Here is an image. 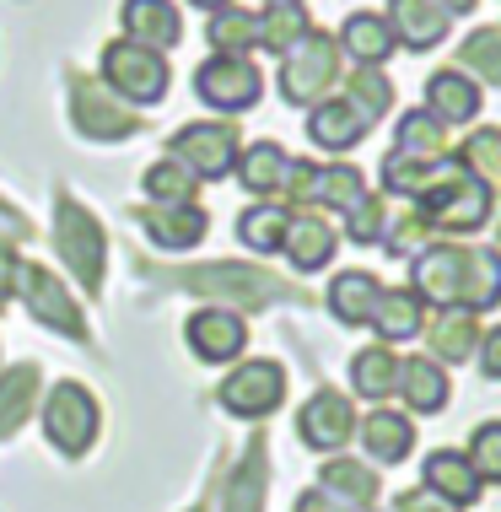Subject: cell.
Returning a JSON list of instances; mask_svg holds the SVG:
<instances>
[{"instance_id":"1","label":"cell","mask_w":501,"mask_h":512,"mask_svg":"<svg viewBox=\"0 0 501 512\" xmlns=\"http://www.w3.org/2000/svg\"><path fill=\"white\" fill-rule=\"evenodd\" d=\"M415 211H421V221L431 232H453L458 238V232H475L491 221L496 195H491V184H485L480 173H469L458 157H442V178L415 200Z\"/></svg>"},{"instance_id":"2","label":"cell","mask_w":501,"mask_h":512,"mask_svg":"<svg viewBox=\"0 0 501 512\" xmlns=\"http://www.w3.org/2000/svg\"><path fill=\"white\" fill-rule=\"evenodd\" d=\"M167 281L178 292H194V297H216L221 302H238V308H264V302H281V297H297V286L281 281V275L259 270V265H200V270H173Z\"/></svg>"},{"instance_id":"3","label":"cell","mask_w":501,"mask_h":512,"mask_svg":"<svg viewBox=\"0 0 501 512\" xmlns=\"http://www.w3.org/2000/svg\"><path fill=\"white\" fill-rule=\"evenodd\" d=\"M54 243H60L65 265L87 292L97 297L103 292V270H108V243H103V227L97 216L81 205L76 195H54Z\"/></svg>"},{"instance_id":"4","label":"cell","mask_w":501,"mask_h":512,"mask_svg":"<svg viewBox=\"0 0 501 512\" xmlns=\"http://www.w3.org/2000/svg\"><path fill=\"white\" fill-rule=\"evenodd\" d=\"M334 81H340V44H334L329 33H318V27H308L302 44H291L281 54V92H286V103H318Z\"/></svg>"},{"instance_id":"5","label":"cell","mask_w":501,"mask_h":512,"mask_svg":"<svg viewBox=\"0 0 501 512\" xmlns=\"http://www.w3.org/2000/svg\"><path fill=\"white\" fill-rule=\"evenodd\" d=\"M103 81L114 87V98H130V103H162L167 81V60L157 49L146 44H130V38H114V44L103 49Z\"/></svg>"},{"instance_id":"6","label":"cell","mask_w":501,"mask_h":512,"mask_svg":"<svg viewBox=\"0 0 501 512\" xmlns=\"http://www.w3.org/2000/svg\"><path fill=\"white\" fill-rule=\"evenodd\" d=\"M194 92L200 103H211L216 114H243L264 98V76L248 54H211V60L194 71Z\"/></svg>"},{"instance_id":"7","label":"cell","mask_w":501,"mask_h":512,"mask_svg":"<svg viewBox=\"0 0 501 512\" xmlns=\"http://www.w3.org/2000/svg\"><path fill=\"white\" fill-rule=\"evenodd\" d=\"M44 437L65 459H81L97 442V399L81 383H54V394L44 405Z\"/></svg>"},{"instance_id":"8","label":"cell","mask_w":501,"mask_h":512,"mask_svg":"<svg viewBox=\"0 0 501 512\" xmlns=\"http://www.w3.org/2000/svg\"><path fill=\"white\" fill-rule=\"evenodd\" d=\"M367 195V184H361L356 168H329V162H291V178H286V200L291 211H313V205H324V211H351V205Z\"/></svg>"},{"instance_id":"9","label":"cell","mask_w":501,"mask_h":512,"mask_svg":"<svg viewBox=\"0 0 501 512\" xmlns=\"http://www.w3.org/2000/svg\"><path fill=\"white\" fill-rule=\"evenodd\" d=\"M167 157H178L200 184L205 178H227L238 168V130H232V124H216V119L184 124V130L167 141Z\"/></svg>"},{"instance_id":"10","label":"cell","mask_w":501,"mask_h":512,"mask_svg":"<svg viewBox=\"0 0 501 512\" xmlns=\"http://www.w3.org/2000/svg\"><path fill=\"white\" fill-rule=\"evenodd\" d=\"M17 292L27 297V313H33L44 329H60L65 340H87V318H81L76 297L60 286V275H49L44 265L17 259Z\"/></svg>"},{"instance_id":"11","label":"cell","mask_w":501,"mask_h":512,"mask_svg":"<svg viewBox=\"0 0 501 512\" xmlns=\"http://www.w3.org/2000/svg\"><path fill=\"white\" fill-rule=\"evenodd\" d=\"M221 410L227 415H243V421H259V415H275L286 399V372L281 362H243L227 383L216 389Z\"/></svg>"},{"instance_id":"12","label":"cell","mask_w":501,"mask_h":512,"mask_svg":"<svg viewBox=\"0 0 501 512\" xmlns=\"http://www.w3.org/2000/svg\"><path fill=\"white\" fill-rule=\"evenodd\" d=\"M71 119L92 141H124V135L141 130V119L124 108V98H108V87L92 76H71Z\"/></svg>"},{"instance_id":"13","label":"cell","mask_w":501,"mask_h":512,"mask_svg":"<svg viewBox=\"0 0 501 512\" xmlns=\"http://www.w3.org/2000/svg\"><path fill=\"white\" fill-rule=\"evenodd\" d=\"M297 437L318 453H340L356 437V410L340 389H318L308 405L297 410Z\"/></svg>"},{"instance_id":"14","label":"cell","mask_w":501,"mask_h":512,"mask_svg":"<svg viewBox=\"0 0 501 512\" xmlns=\"http://www.w3.org/2000/svg\"><path fill=\"white\" fill-rule=\"evenodd\" d=\"M410 292L431 308H458V281H464V243H426L410 265Z\"/></svg>"},{"instance_id":"15","label":"cell","mask_w":501,"mask_h":512,"mask_svg":"<svg viewBox=\"0 0 501 512\" xmlns=\"http://www.w3.org/2000/svg\"><path fill=\"white\" fill-rule=\"evenodd\" d=\"M135 221L146 227V238L157 248H173V254H184V248L205 243V232H211V216H205L200 200L189 205H141Z\"/></svg>"},{"instance_id":"16","label":"cell","mask_w":501,"mask_h":512,"mask_svg":"<svg viewBox=\"0 0 501 512\" xmlns=\"http://www.w3.org/2000/svg\"><path fill=\"white\" fill-rule=\"evenodd\" d=\"M184 340H189V351L200 356V362H232V356H243V345H248V324L232 308H200L184 324Z\"/></svg>"},{"instance_id":"17","label":"cell","mask_w":501,"mask_h":512,"mask_svg":"<svg viewBox=\"0 0 501 512\" xmlns=\"http://www.w3.org/2000/svg\"><path fill=\"white\" fill-rule=\"evenodd\" d=\"M119 22H124V38H130V44H146L157 54L178 49V38H184V17H178L173 0H124Z\"/></svg>"},{"instance_id":"18","label":"cell","mask_w":501,"mask_h":512,"mask_svg":"<svg viewBox=\"0 0 501 512\" xmlns=\"http://www.w3.org/2000/svg\"><path fill=\"white\" fill-rule=\"evenodd\" d=\"M367 130H372V119L361 114V108L345 98H318L313 103V114H308V135H313V146H324V151H351L367 141Z\"/></svg>"},{"instance_id":"19","label":"cell","mask_w":501,"mask_h":512,"mask_svg":"<svg viewBox=\"0 0 501 512\" xmlns=\"http://www.w3.org/2000/svg\"><path fill=\"white\" fill-rule=\"evenodd\" d=\"M388 27H394V44L405 49H437L448 38V11L437 0H388Z\"/></svg>"},{"instance_id":"20","label":"cell","mask_w":501,"mask_h":512,"mask_svg":"<svg viewBox=\"0 0 501 512\" xmlns=\"http://www.w3.org/2000/svg\"><path fill=\"white\" fill-rule=\"evenodd\" d=\"M421 480H426V491H437L442 502H453V507H469L480 496V486H485V480L475 475V464H469V453H458V448L426 453Z\"/></svg>"},{"instance_id":"21","label":"cell","mask_w":501,"mask_h":512,"mask_svg":"<svg viewBox=\"0 0 501 512\" xmlns=\"http://www.w3.org/2000/svg\"><path fill=\"white\" fill-rule=\"evenodd\" d=\"M281 254H286L302 275L324 270L329 254H334V227H329V221L318 216V211H291L286 238H281Z\"/></svg>"},{"instance_id":"22","label":"cell","mask_w":501,"mask_h":512,"mask_svg":"<svg viewBox=\"0 0 501 512\" xmlns=\"http://www.w3.org/2000/svg\"><path fill=\"white\" fill-rule=\"evenodd\" d=\"M356 437H361V448H367L378 464H399V459H410V448H415L410 415H399L388 405H378L367 421H356Z\"/></svg>"},{"instance_id":"23","label":"cell","mask_w":501,"mask_h":512,"mask_svg":"<svg viewBox=\"0 0 501 512\" xmlns=\"http://www.w3.org/2000/svg\"><path fill=\"white\" fill-rule=\"evenodd\" d=\"M394 394L405 399L415 415H437L448 405V372H442V362H431V356H405Z\"/></svg>"},{"instance_id":"24","label":"cell","mask_w":501,"mask_h":512,"mask_svg":"<svg viewBox=\"0 0 501 512\" xmlns=\"http://www.w3.org/2000/svg\"><path fill=\"white\" fill-rule=\"evenodd\" d=\"M378 297H383V281L372 270H345V275H334V286H329V313L340 318L345 329H361V324H372Z\"/></svg>"},{"instance_id":"25","label":"cell","mask_w":501,"mask_h":512,"mask_svg":"<svg viewBox=\"0 0 501 512\" xmlns=\"http://www.w3.org/2000/svg\"><path fill=\"white\" fill-rule=\"evenodd\" d=\"M426 114L437 124H464L480 114V87L464 71H437L426 81Z\"/></svg>"},{"instance_id":"26","label":"cell","mask_w":501,"mask_h":512,"mask_svg":"<svg viewBox=\"0 0 501 512\" xmlns=\"http://www.w3.org/2000/svg\"><path fill=\"white\" fill-rule=\"evenodd\" d=\"M501 302V254L496 248H464V281H458V308L485 313Z\"/></svg>"},{"instance_id":"27","label":"cell","mask_w":501,"mask_h":512,"mask_svg":"<svg viewBox=\"0 0 501 512\" xmlns=\"http://www.w3.org/2000/svg\"><path fill=\"white\" fill-rule=\"evenodd\" d=\"M334 44L351 54L356 65H383L388 54H394V27H388L378 11H351Z\"/></svg>"},{"instance_id":"28","label":"cell","mask_w":501,"mask_h":512,"mask_svg":"<svg viewBox=\"0 0 501 512\" xmlns=\"http://www.w3.org/2000/svg\"><path fill=\"white\" fill-rule=\"evenodd\" d=\"M318 486H324L345 512H367L372 502H378V469H367L356 459H334V453H329L324 480H318Z\"/></svg>"},{"instance_id":"29","label":"cell","mask_w":501,"mask_h":512,"mask_svg":"<svg viewBox=\"0 0 501 512\" xmlns=\"http://www.w3.org/2000/svg\"><path fill=\"white\" fill-rule=\"evenodd\" d=\"M238 178H243V189L248 195H259V200H270V195H286V178H291V157L275 141H259V146H248L243 157H238Z\"/></svg>"},{"instance_id":"30","label":"cell","mask_w":501,"mask_h":512,"mask_svg":"<svg viewBox=\"0 0 501 512\" xmlns=\"http://www.w3.org/2000/svg\"><path fill=\"white\" fill-rule=\"evenodd\" d=\"M378 178H383L388 195L421 200L426 189L442 178V157H410V151H388V157L378 162Z\"/></svg>"},{"instance_id":"31","label":"cell","mask_w":501,"mask_h":512,"mask_svg":"<svg viewBox=\"0 0 501 512\" xmlns=\"http://www.w3.org/2000/svg\"><path fill=\"white\" fill-rule=\"evenodd\" d=\"M480 345V324L469 308H437L431 313V356L437 362H469Z\"/></svg>"},{"instance_id":"32","label":"cell","mask_w":501,"mask_h":512,"mask_svg":"<svg viewBox=\"0 0 501 512\" xmlns=\"http://www.w3.org/2000/svg\"><path fill=\"white\" fill-rule=\"evenodd\" d=\"M421 318H426V302L415 297L410 286H394V292L383 286L378 308H372V329L383 335V345H394V340H410V335H421Z\"/></svg>"},{"instance_id":"33","label":"cell","mask_w":501,"mask_h":512,"mask_svg":"<svg viewBox=\"0 0 501 512\" xmlns=\"http://www.w3.org/2000/svg\"><path fill=\"white\" fill-rule=\"evenodd\" d=\"M399 383V356L394 345H367V351L351 356V389L361 399H388Z\"/></svg>"},{"instance_id":"34","label":"cell","mask_w":501,"mask_h":512,"mask_svg":"<svg viewBox=\"0 0 501 512\" xmlns=\"http://www.w3.org/2000/svg\"><path fill=\"white\" fill-rule=\"evenodd\" d=\"M205 38H211L216 54H248V49H259V11L221 6V11H211V22H205Z\"/></svg>"},{"instance_id":"35","label":"cell","mask_w":501,"mask_h":512,"mask_svg":"<svg viewBox=\"0 0 501 512\" xmlns=\"http://www.w3.org/2000/svg\"><path fill=\"white\" fill-rule=\"evenodd\" d=\"M38 383H44V372L33 362L11 367L6 378H0V437H11L27 421V410H33V399H38Z\"/></svg>"},{"instance_id":"36","label":"cell","mask_w":501,"mask_h":512,"mask_svg":"<svg viewBox=\"0 0 501 512\" xmlns=\"http://www.w3.org/2000/svg\"><path fill=\"white\" fill-rule=\"evenodd\" d=\"M141 184H146L151 205H189L194 195H200V178H194L178 157H157V162L146 168Z\"/></svg>"},{"instance_id":"37","label":"cell","mask_w":501,"mask_h":512,"mask_svg":"<svg viewBox=\"0 0 501 512\" xmlns=\"http://www.w3.org/2000/svg\"><path fill=\"white\" fill-rule=\"evenodd\" d=\"M394 151H410V157H448V124H437L426 108H410V114L394 124Z\"/></svg>"},{"instance_id":"38","label":"cell","mask_w":501,"mask_h":512,"mask_svg":"<svg viewBox=\"0 0 501 512\" xmlns=\"http://www.w3.org/2000/svg\"><path fill=\"white\" fill-rule=\"evenodd\" d=\"M286 221H291V205H275V200H259L254 211H243L238 221V238L254 248V254H275L286 238Z\"/></svg>"},{"instance_id":"39","label":"cell","mask_w":501,"mask_h":512,"mask_svg":"<svg viewBox=\"0 0 501 512\" xmlns=\"http://www.w3.org/2000/svg\"><path fill=\"white\" fill-rule=\"evenodd\" d=\"M308 11L302 6H264L259 11V49H275L286 54L291 44H302V33H308Z\"/></svg>"},{"instance_id":"40","label":"cell","mask_w":501,"mask_h":512,"mask_svg":"<svg viewBox=\"0 0 501 512\" xmlns=\"http://www.w3.org/2000/svg\"><path fill=\"white\" fill-rule=\"evenodd\" d=\"M345 98H351L361 114H367L372 124H378L388 114V103H394V81H388L378 65H361V71L345 76Z\"/></svg>"},{"instance_id":"41","label":"cell","mask_w":501,"mask_h":512,"mask_svg":"<svg viewBox=\"0 0 501 512\" xmlns=\"http://www.w3.org/2000/svg\"><path fill=\"white\" fill-rule=\"evenodd\" d=\"M458 65H469L480 81H496L501 87V27H475L458 44Z\"/></svg>"},{"instance_id":"42","label":"cell","mask_w":501,"mask_h":512,"mask_svg":"<svg viewBox=\"0 0 501 512\" xmlns=\"http://www.w3.org/2000/svg\"><path fill=\"white\" fill-rule=\"evenodd\" d=\"M259 502H264V448L254 442L243 469H238V480L227 486V512H259Z\"/></svg>"},{"instance_id":"43","label":"cell","mask_w":501,"mask_h":512,"mask_svg":"<svg viewBox=\"0 0 501 512\" xmlns=\"http://www.w3.org/2000/svg\"><path fill=\"white\" fill-rule=\"evenodd\" d=\"M458 162H464L469 173H480L485 184L501 178V130H475L464 146H458Z\"/></svg>"},{"instance_id":"44","label":"cell","mask_w":501,"mask_h":512,"mask_svg":"<svg viewBox=\"0 0 501 512\" xmlns=\"http://www.w3.org/2000/svg\"><path fill=\"white\" fill-rule=\"evenodd\" d=\"M469 464L485 486H501V421H485L475 437H469Z\"/></svg>"},{"instance_id":"45","label":"cell","mask_w":501,"mask_h":512,"mask_svg":"<svg viewBox=\"0 0 501 512\" xmlns=\"http://www.w3.org/2000/svg\"><path fill=\"white\" fill-rule=\"evenodd\" d=\"M426 238H431V227L421 221V211H399L394 227H383L378 243H388V254L410 259V254H421V248H426Z\"/></svg>"},{"instance_id":"46","label":"cell","mask_w":501,"mask_h":512,"mask_svg":"<svg viewBox=\"0 0 501 512\" xmlns=\"http://www.w3.org/2000/svg\"><path fill=\"white\" fill-rule=\"evenodd\" d=\"M383 200H372V195H361L351 211H345V238L351 243H378L383 238Z\"/></svg>"},{"instance_id":"47","label":"cell","mask_w":501,"mask_h":512,"mask_svg":"<svg viewBox=\"0 0 501 512\" xmlns=\"http://www.w3.org/2000/svg\"><path fill=\"white\" fill-rule=\"evenodd\" d=\"M394 512H458V507L442 502L437 491L421 486V491H399V496H394Z\"/></svg>"},{"instance_id":"48","label":"cell","mask_w":501,"mask_h":512,"mask_svg":"<svg viewBox=\"0 0 501 512\" xmlns=\"http://www.w3.org/2000/svg\"><path fill=\"white\" fill-rule=\"evenodd\" d=\"M480 372L485 378H501V329L480 335Z\"/></svg>"},{"instance_id":"49","label":"cell","mask_w":501,"mask_h":512,"mask_svg":"<svg viewBox=\"0 0 501 512\" xmlns=\"http://www.w3.org/2000/svg\"><path fill=\"white\" fill-rule=\"evenodd\" d=\"M291 512H345V507L334 502V496H329L324 486H318V491H302V496H297V507H291Z\"/></svg>"},{"instance_id":"50","label":"cell","mask_w":501,"mask_h":512,"mask_svg":"<svg viewBox=\"0 0 501 512\" xmlns=\"http://www.w3.org/2000/svg\"><path fill=\"white\" fill-rule=\"evenodd\" d=\"M11 281H17V259H11V254H0V308H6V292H11Z\"/></svg>"},{"instance_id":"51","label":"cell","mask_w":501,"mask_h":512,"mask_svg":"<svg viewBox=\"0 0 501 512\" xmlns=\"http://www.w3.org/2000/svg\"><path fill=\"white\" fill-rule=\"evenodd\" d=\"M0 232H11V238H27V227H22V221L6 211V205H0Z\"/></svg>"},{"instance_id":"52","label":"cell","mask_w":501,"mask_h":512,"mask_svg":"<svg viewBox=\"0 0 501 512\" xmlns=\"http://www.w3.org/2000/svg\"><path fill=\"white\" fill-rule=\"evenodd\" d=\"M437 6H442V11H448V17H453V11H475V0H437Z\"/></svg>"},{"instance_id":"53","label":"cell","mask_w":501,"mask_h":512,"mask_svg":"<svg viewBox=\"0 0 501 512\" xmlns=\"http://www.w3.org/2000/svg\"><path fill=\"white\" fill-rule=\"evenodd\" d=\"M194 6H205V11H221V6H232V0H194Z\"/></svg>"},{"instance_id":"54","label":"cell","mask_w":501,"mask_h":512,"mask_svg":"<svg viewBox=\"0 0 501 512\" xmlns=\"http://www.w3.org/2000/svg\"><path fill=\"white\" fill-rule=\"evenodd\" d=\"M264 6H302V0H264Z\"/></svg>"}]
</instances>
